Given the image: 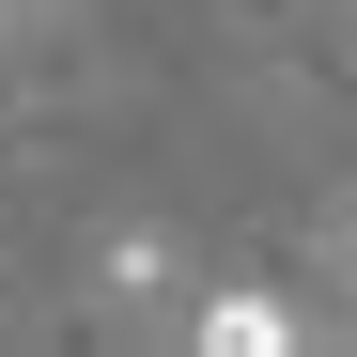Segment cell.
I'll list each match as a JSON object with an SVG mask.
<instances>
[{
	"mask_svg": "<svg viewBox=\"0 0 357 357\" xmlns=\"http://www.w3.org/2000/svg\"><path fill=\"white\" fill-rule=\"evenodd\" d=\"M171 280H187L171 233H109V249H93V295H109V311H171Z\"/></svg>",
	"mask_w": 357,
	"mask_h": 357,
	"instance_id": "6da1fadb",
	"label": "cell"
},
{
	"mask_svg": "<svg viewBox=\"0 0 357 357\" xmlns=\"http://www.w3.org/2000/svg\"><path fill=\"white\" fill-rule=\"evenodd\" d=\"M202 342H233V357H280V342H295V311H280V295H202Z\"/></svg>",
	"mask_w": 357,
	"mask_h": 357,
	"instance_id": "7a4b0ae2",
	"label": "cell"
},
{
	"mask_svg": "<svg viewBox=\"0 0 357 357\" xmlns=\"http://www.w3.org/2000/svg\"><path fill=\"white\" fill-rule=\"evenodd\" d=\"M342 280H357V202H342Z\"/></svg>",
	"mask_w": 357,
	"mask_h": 357,
	"instance_id": "3957f363",
	"label": "cell"
},
{
	"mask_svg": "<svg viewBox=\"0 0 357 357\" xmlns=\"http://www.w3.org/2000/svg\"><path fill=\"white\" fill-rule=\"evenodd\" d=\"M16 16H31V0H0V31H16Z\"/></svg>",
	"mask_w": 357,
	"mask_h": 357,
	"instance_id": "277c9868",
	"label": "cell"
}]
</instances>
